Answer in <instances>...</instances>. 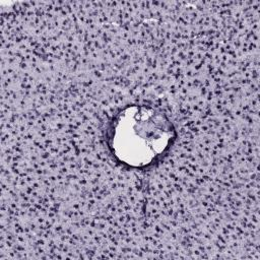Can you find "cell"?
Instances as JSON below:
<instances>
[{"label": "cell", "mask_w": 260, "mask_h": 260, "mask_svg": "<svg viewBox=\"0 0 260 260\" xmlns=\"http://www.w3.org/2000/svg\"><path fill=\"white\" fill-rule=\"evenodd\" d=\"M176 137L169 116L151 105H128L113 118L108 144L114 156L130 168L142 169L157 160Z\"/></svg>", "instance_id": "6da1fadb"}]
</instances>
